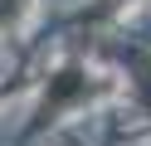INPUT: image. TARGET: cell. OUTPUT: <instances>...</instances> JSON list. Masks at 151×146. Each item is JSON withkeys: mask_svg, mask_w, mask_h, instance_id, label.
Returning a JSON list of instances; mask_svg holds the SVG:
<instances>
[]
</instances>
